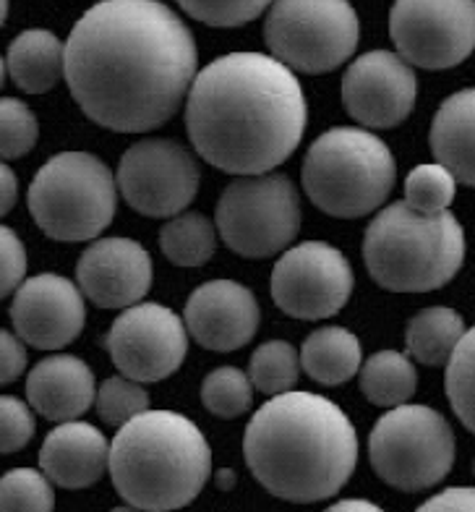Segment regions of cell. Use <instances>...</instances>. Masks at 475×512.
I'll return each mask as SVG.
<instances>
[{
    "mask_svg": "<svg viewBox=\"0 0 475 512\" xmlns=\"http://www.w3.org/2000/svg\"><path fill=\"white\" fill-rule=\"evenodd\" d=\"M254 384L235 366H220L209 371L201 382V403L212 416L238 418L251 408Z\"/></svg>",
    "mask_w": 475,
    "mask_h": 512,
    "instance_id": "obj_29",
    "label": "cell"
},
{
    "mask_svg": "<svg viewBox=\"0 0 475 512\" xmlns=\"http://www.w3.org/2000/svg\"><path fill=\"white\" fill-rule=\"evenodd\" d=\"M301 374V353L285 340H269L259 345L251 356L248 379L264 395L290 392Z\"/></svg>",
    "mask_w": 475,
    "mask_h": 512,
    "instance_id": "obj_27",
    "label": "cell"
},
{
    "mask_svg": "<svg viewBox=\"0 0 475 512\" xmlns=\"http://www.w3.org/2000/svg\"><path fill=\"white\" fill-rule=\"evenodd\" d=\"M301 199L288 176H241L217 202V230L230 251L267 259L285 251L301 230Z\"/></svg>",
    "mask_w": 475,
    "mask_h": 512,
    "instance_id": "obj_10",
    "label": "cell"
},
{
    "mask_svg": "<svg viewBox=\"0 0 475 512\" xmlns=\"http://www.w3.org/2000/svg\"><path fill=\"white\" fill-rule=\"evenodd\" d=\"M389 34L410 66L455 68L475 50V0H395Z\"/></svg>",
    "mask_w": 475,
    "mask_h": 512,
    "instance_id": "obj_11",
    "label": "cell"
},
{
    "mask_svg": "<svg viewBox=\"0 0 475 512\" xmlns=\"http://www.w3.org/2000/svg\"><path fill=\"white\" fill-rule=\"evenodd\" d=\"M105 345L123 377L162 382L181 369L188 353V330L168 306L134 304L118 314Z\"/></svg>",
    "mask_w": 475,
    "mask_h": 512,
    "instance_id": "obj_14",
    "label": "cell"
},
{
    "mask_svg": "<svg viewBox=\"0 0 475 512\" xmlns=\"http://www.w3.org/2000/svg\"><path fill=\"white\" fill-rule=\"evenodd\" d=\"M301 81L275 55L228 53L194 76L186 131L196 155L230 176L280 168L306 134Z\"/></svg>",
    "mask_w": 475,
    "mask_h": 512,
    "instance_id": "obj_2",
    "label": "cell"
},
{
    "mask_svg": "<svg viewBox=\"0 0 475 512\" xmlns=\"http://www.w3.org/2000/svg\"><path fill=\"white\" fill-rule=\"evenodd\" d=\"M110 445L105 434L84 421H63L47 434L40 450V468L63 489H87L105 476Z\"/></svg>",
    "mask_w": 475,
    "mask_h": 512,
    "instance_id": "obj_19",
    "label": "cell"
},
{
    "mask_svg": "<svg viewBox=\"0 0 475 512\" xmlns=\"http://www.w3.org/2000/svg\"><path fill=\"white\" fill-rule=\"evenodd\" d=\"M110 479L128 507L170 512L191 505L212 476V450L183 413L144 411L110 445Z\"/></svg>",
    "mask_w": 475,
    "mask_h": 512,
    "instance_id": "obj_4",
    "label": "cell"
},
{
    "mask_svg": "<svg viewBox=\"0 0 475 512\" xmlns=\"http://www.w3.org/2000/svg\"><path fill=\"white\" fill-rule=\"evenodd\" d=\"M40 136L37 115L16 97H0V160H19Z\"/></svg>",
    "mask_w": 475,
    "mask_h": 512,
    "instance_id": "obj_33",
    "label": "cell"
},
{
    "mask_svg": "<svg viewBox=\"0 0 475 512\" xmlns=\"http://www.w3.org/2000/svg\"><path fill=\"white\" fill-rule=\"evenodd\" d=\"M429 142L436 162L475 189V89H462L442 102Z\"/></svg>",
    "mask_w": 475,
    "mask_h": 512,
    "instance_id": "obj_21",
    "label": "cell"
},
{
    "mask_svg": "<svg viewBox=\"0 0 475 512\" xmlns=\"http://www.w3.org/2000/svg\"><path fill=\"white\" fill-rule=\"evenodd\" d=\"M233 471H228V468H225V471H217V481H220V486L222 489H230V484H233Z\"/></svg>",
    "mask_w": 475,
    "mask_h": 512,
    "instance_id": "obj_41",
    "label": "cell"
},
{
    "mask_svg": "<svg viewBox=\"0 0 475 512\" xmlns=\"http://www.w3.org/2000/svg\"><path fill=\"white\" fill-rule=\"evenodd\" d=\"M84 293L68 277L34 275L16 288L11 322L16 335L37 351L66 348L84 330Z\"/></svg>",
    "mask_w": 475,
    "mask_h": 512,
    "instance_id": "obj_16",
    "label": "cell"
},
{
    "mask_svg": "<svg viewBox=\"0 0 475 512\" xmlns=\"http://www.w3.org/2000/svg\"><path fill=\"white\" fill-rule=\"evenodd\" d=\"M8 19V0H0V27L6 24Z\"/></svg>",
    "mask_w": 475,
    "mask_h": 512,
    "instance_id": "obj_42",
    "label": "cell"
},
{
    "mask_svg": "<svg viewBox=\"0 0 475 512\" xmlns=\"http://www.w3.org/2000/svg\"><path fill=\"white\" fill-rule=\"evenodd\" d=\"M368 275L392 293L442 288L465 262V230L452 212L421 215L402 202L389 204L363 236Z\"/></svg>",
    "mask_w": 475,
    "mask_h": 512,
    "instance_id": "obj_5",
    "label": "cell"
},
{
    "mask_svg": "<svg viewBox=\"0 0 475 512\" xmlns=\"http://www.w3.org/2000/svg\"><path fill=\"white\" fill-rule=\"evenodd\" d=\"M275 0H178V6L191 19L207 27H243L248 21L259 19Z\"/></svg>",
    "mask_w": 475,
    "mask_h": 512,
    "instance_id": "obj_34",
    "label": "cell"
},
{
    "mask_svg": "<svg viewBox=\"0 0 475 512\" xmlns=\"http://www.w3.org/2000/svg\"><path fill=\"white\" fill-rule=\"evenodd\" d=\"M34 413L19 398H0V455L19 452L34 437Z\"/></svg>",
    "mask_w": 475,
    "mask_h": 512,
    "instance_id": "obj_35",
    "label": "cell"
},
{
    "mask_svg": "<svg viewBox=\"0 0 475 512\" xmlns=\"http://www.w3.org/2000/svg\"><path fill=\"white\" fill-rule=\"evenodd\" d=\"M361 364V340L345 327H322L311 332L303 343V371L324 387L350 382L361 371Z\"/></svg>",
    "mask_w": 475,
    "mask_h": 512,
    "instance_id": "obj_23",
    "label": "cell"
},
{
    "mask_svg": "<svg viewBox=\"0 0 475 512\" xmlns=\"http://www.w3.org/2000/svg\"><path fill=\"white\" fill-rule=\"evenodd\" d=\"M29 212L47 238L92 241L113 223L118 181L100 157L61 152L47 160L29 186Z\"/></svg>",
    "mask_w": 475,
    "mask_h": 512,
    "instance_id": "obj_7",
    "label": "cell"
},
{
    "mask_svg": "<svg viewBox=\"0 0 475 512\" xmlns=\"http://www.w3.org/2000/svg\"><path fill=\"white\" fill-rule=\"evenodd\" d=\"M243 455L269 494L285 502H324L348 484L358 437L340 405L316 392H280L248 421Z\"/></svg>",
    "mask_w": 475,
    "mask_h": 512,
    "instance_id": "obj_3",
    "label": "cell"
},
{
    "mask_svg": "<svg viewBox=\"0 0 475 512\" xmlns=\"http://www.w3.org/2000/svg\"><path fill=\"white\" fill-rule=\"evenodd\" d=\"M397 165L387 144L366 128H332L303 160V189L329 217L371 215L395 189Z\"/></svg>",
    "mask_w": 475,
    "mask_h": 512,
    "instance_id": "obj_6",
    "label": "cell"
},
{
    "mask_svg": "<svg viewBox=\"0 0 475 512\" xmlns=\"http://www.w3.org/2000/svg\"><path fill=\"white\" fill-rule=\"evenodd\" d=\"M342 105L366 128L400 126L415 108L418 81L408 61L389 50L355 58L342 76Z\"/></svg>",
    "mask_w": 475,
    "mask_h": 512,
    "instance_id": "obj_15",
    "label": "cell"
},
{
    "mask_svg": "<svg viewBox=\"0 0 475 512\" xmlns=\"http://www.w3.org/2000/svg\"><path fill=\"white\" fill-rule=\"evenodd\" d=\"M473 512L475 510V486H455V489H444L442 494L431 497L423 502L421 512Z\"/></svg>",
    "mask_w": 475,
    "mask_h": 512,
    "instance_id": "obj_38",
    "label": "cell"
},
{
    "mask_svg": "<svg viewBox=\"0 0 475 512\" xmlns=\"http://www.w3.org/2000/svg\"><path fill=\"white\" fill-rule=\"evenodd\" d=\"M160 249L178 267H201L217 249V230L199 212H181L160 230Z\"/></svg>",
    "mask_w": 475,
    "mask_h": 512,
    "instance_id": "obj_26",
    "label": "cell"
},
{
    "mask_svg": "<svg viewBox=\"0 0 475 512\" xmlns=\"http://www.w3.org/2000/svg\"><path fill=\"white\" fill-rule=\"evenodd\" d=\"M76 285L100 309H128L152 288V259L139 241L102 238L76 264Z\"/></svg>",
    "mask_w": 475,
    "mask_h": 512,
    "instance_id": "obj_17",
    "label": "cell"
},
{
    "mask_svg": "<svg viewBox=\"0 0 475 512\" xmlns=\"http://www.w3.org/2000/svg\"><path fill=\"white\" fill-rule=\"evenodd\" d=\"M118 191L144 217H175L196 199L199 165L173 139H144L118 165Z\"/></svg>",
    "mask_w": 475,
    "mask_h": 512,
    "instance_id": "obj_12",
    "label": "cell"
},
{
    "mask_svg": "<svg viewBox=\"0 0 475 512\" xmlns=\"http://www.w3.org/2000/svg\"><path fill=\"white\" fill-rule=\"evenodd\" d=\"M53 507V481L42 471L16 468L0 479V512H50Z\"/></svg>",
    "mask_w": 475,
    "mask_h": 512,
    "instance_id": "obj_31",
    "label": "cell"
},
{
    "mask_svg": "<svg viewBox=\"0 0 475 512\" xmlns=\"http://www.w3.org/2000/svg\"><path fill=\"white\" fill-rule=\"evenodd\" d=\"M361 390L368 403L379 408H397L413 398L418 387L415 366L405 353L379 351L361 364Z\"/></svg>",
    "mask_w": 475,
    "mask_h": 512,
    "instance_id": "obj_25",
    "label": "cell"
},
{
    "mask_svg": "<svg viewBox=\"0 0 475 512\" xmlns=\"http://www.w3.org/2000/svg\"><path fill=\"white\" fill-rule=\"evenodd\" d=\"M444 387L455 416L475 434V327L465 330L455 353L447 361Z\"/></svg>",
    "mask_w": 475,
    "mask_h": 512,
    "instance_id": "obj_28",
    "label": "cell"
},
{
    "mask_svg": "<svg viewBox=\"0 0 475 512\" xmlns=\"http://www.w3.org/2000/svg\"><path fill=\"white\" fill-rule=\"evenodd\" d=\"M6 68L21 92L45 95L66 76V45L47 29H27L11 42Z\"/></svg>",
    "mask_w": 475,
    "mask_h": 512,
    "instance_id": "obj_22",
    "label": "cell"
},
{
    "mask_svg": "<svg viewBox=\"0 0 475 512\" xmlns=\"http://www.w3.org/2000/svg\"><path fill=\"white\" fill-rule=\"evenodd\" d=\"M473 473H475V463H473Z\"/></svg>",
    "mask_w": 475,
    "mask_h": 512,
    "instance_id": "obj_44",
    "label": "cell"
},
{
    "mask_svg": "<svg viewBox=\"0 0 475 512\" xmlns=\"http://www.w3.org/2000/svg\"><path fill=\"white\" fill-rule=\"evenodd\" d=\"M329 510L335 512H345V510H366V512H376L379 507L371 505L368 499H342V502H337V505H332Z\"/></svg>",
    "mask_w": 475,
    "mask_h": 512,
    "instance_id": "obj_40",
    "label": "cell"
},
{
    "mask_svg": "<svg viewBox=\"0 0 475 512\" xmlns=\"http://www.w3.org/2000/svg\"><path fill=\"white\" fill-rule=\"evenodd\" d=\"M358 14L348 0H275L264 21L269 53L298 74H329L358 48Z\"/></svg>",
    "mask_w": 475,
    "mask_h": 512,
    "instance_id": "obj_9",
    "label": "cell"
},
{
    "mask_svg": "<svg viewBox=\"0 0 475 512\" xmlns=\"http://www.w3.org/2000/svg\"><path fill=\"white\" fill-rule=\"evenodd\" d=\"M27 369L24 340L8 330H0V384L16 382Z\"/></svg>",
    "mask_w": 475,
    "mask_h": 512,
    "instance_id": "obj_37",
    "label": "cell"
},
{
    "mask_svg": "<svg viewBox=\"0 0 475 512\" xmlns=\"http://www.w3.org/2000/svg\"><path fill=\"white\" fill-rule=\"evenodd\" d=\"M6 61H3V58H0V87H3V81H6Z\"/></svg>",
    "mask_w": 475,
    "mask_h": 512,
    "instance_id": "obj_43",
    "label": "cell"
},
{
    "mask_svg": "<svg viewBox=\"0 0 475 512\" xmlns=\"http://www.w3.org/2000/svg\"><path fill=\"white\" fill-rule=\"evenodd\" d=\"M368 458L379 479L400 492L442 484L455 465V434L447 418L426 405L389 408L368 437Z\"/></svg>",
    "mask_w": 475,
    "mask_h": 512,
    "instance_id": "obj_8",
    "label": "cell"
},
{
    "mask_svg": "<svg viewBox=\"0 0 475 512\" xmlns=\"http://www.w3.org/2000/svg\"><path fill=\"white\" fill-rule=\"evenodd\" d=\"M188 335L207 351L230 353L254 340L261 322L259 301L235 280H212L191 293L183 311Z\"/></svg>",
    "mask_w": 475,
    "mask_h": 512,
    "instance_id": "obj_18",
    "label": "cell"
},
{
    "mask_svg": "<svg viewBox=\"0 0 475 512\" xmlns=\"http://www.w3.org/2000/svg\"><path fill=\"white\" fill-rule=\"evenodd\" d=\"M194 34L160 0H100L66 42V81L97 126L144 134L168 123L194 84Z\"/></svg>",
    "mask_w": 475,
    "mask_h": 512,
    "instance_id": "obj_1",
    "label": "cell"
},
{
    "mask_svg": "<svg viewBox=\"0 0 475 512\" xmlns=\"http://www.w3.org/2000/svg\"><path fill=\"white\" fill-rule=\"evenodd\" d=\"M353 270L340 249L324 241L298 243L272 270V301L293 319H327L350 301Z\"/></svg>",
    "mask_w": 475,
    "mask_h": 512,
    "instance_id": "obj_13",
    "label": "cell"
},
{
    "mask_svg": "<svg viewBox=\"0 0 475 512\" xmlns=\"http://www.w3.org/2000/svg\"><path fill=\"white\" fill-rule=\"evenodd\" d=\"M16 196H19V181H16V173L8 168L6 162L0 160V217L8 215L16 204Z\"/></svg>",
    "mask_w": 475,
    "mask_h": 512,
    "instance_id": "obj_39",
    "label": "cell"
},
{
    "mask_svg": "<svg viewBox=\"0 0 475 512\" xmlns=\"http://www.w3.org/2000/svg\"><path fill=\"white\" fill-rule=\"evenodd\" d=\"M465 335V322L455 309L431 306L418 311L408 322L405 345L408 353L423 366H444Z\"/></svg>",
    "mask_w": 475,
    "mask_h": 512,
    "instance_id": "obj_24",
    "label": "cell"
},
{
    "mask_svg": "<svg viewBox=\"0 0 475 512\" xmlns=\"http://www.w3.org/2000/svg\"><path fill=\"white\" fill-rule=\"evenodd\" d=\"M27 275V249L14 230L0 225V298L14 293Z\"/></svg>",
    "mask_w": 475,
    "mask_h": 512,
    "instance_id": "obj_36",
    "label": "cell"
},
{
    "mask_svg": "<svg viewBox=\"0 0 475 512\" xmlns=\"http://www.w3.org/2000/svg\"><path fill=\"white\" fill-rule=\"evenodd\" d=\"M457 178L444 165H418L405 178V204L421 215H442L455 202Z\"/></svg>",
    "mask_w": 475,
    "mask_h": 512,
    "instance_id": "obj_30",
    "label": "cell"
},
{
    "mask_svg": "<svg viewBox=\"0 0 475 512\" xmlns=\"http://www.w3.org/2000/svg\"><path fill=\"white\" fill-rule=\"evenodd\" d=\"M27 398L32 411L63 424L84 416L97 398L94 374L76 356H47L29 371Z\"/></svg>",
    "mask_w": 475,
    "mask_h": 512,
    "instance_id": "obj_20",
    "label": "cell"
},
{
    "mask_svg": "<svg viewBox=\"0 0 475 512\" xmlns=\"http://www.w3.org/2000/svg\"><path fill=\"white\" fill-rule=\"evenodd\" d=\"M97 413L108 426H123L139 413L149 411V395L141 387V382L128 377H110L100 384L97 390Z\"/></svg>",
    "mask_w": 475,
    "mask_h": 512,
    "instance_id": "obj_32",
    "label": "cell"
}]
</instances>
